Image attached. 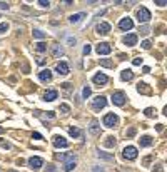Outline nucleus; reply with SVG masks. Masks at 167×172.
Masks as SVG:
<instances>
[{"label":"nucleus","mask_w":167,"mask_h":172,"mask_svg":"<svg viewBox=\"0 0 167 172\" xmlns=\"http://www.w3.org/2000/svg\"><path fill=\"white\" fill-rule=\"evenodd\" d=\"M137 19H139V22L146 24V22H149V20L152 19V17H150V12L147 10L146 7H140L139 10H137Z\"/></svg>","instance_id":"f257e3e1"},{"label":"nucleus","mask_w":167,"mask_h":172,"mask_svg":"<svg viewBox=\"0 0 167 172\" xmlns=\"http://www.w3.org/2000/svg\"><path fill=\"white\" fill-rule=\"evenodd\" d=\"M105 105H107V99L104 97V95H97V97L94 99V102H92V109H94V110L104 109Z\"/></svg>","instance_id":"f03ea898"},{"label":"nucleus","mask_w":167,"mask_h":172,"mask_svg":"<svg viewBox=\"0 0 167 172\" xmlns=\"http://www.w3.org/2000/svg\"><path fill=\"white\" fill-rule=\"evenodd\" d=\"M122 155H124V159H127V160H134L135 157H137V149H135V147H132V146H129V147H125V149H124Z\"/></svg>","instance_id":"7ed1b4c3"},{"label":"nucleus","mask_w":167,"mask_h":172,"mask_svg":"<svg viewBox=\"0 0 167 172\" xmlns=\"http://www.w3.org/2000/svg\"><path fill=\"white\" fill-rule=\"evenodd\" d=\"M42 166H44V159L42 157H30L28 159V167L33 169V171H39Z\"/></svg>","instance_id":"20e7f679"},{"label":"nucleus","mask_w":167,"mask_h":172,"mask_svg":"<svg viewBox=\"0 0 167 172\" xmlns=\"http://www.w3.org/2000/svg\"><path fill=\"white\" fill-rule=\"evenodd\" d=\"M102 122H104V126H105V127H109V129H110V127H114L115 124H117V115H115V114H112V112L107 114Z\"/></svg>","instance_id":"39448f33"},{"label":"nucleus","mask_w":167,"mask_h":172,"mask_svg":"<svg viewBox=\"0 0 167 172\" xmlns=\"http://www.w3.org/2000/svg\"><path fill=\"white\" fill-rule=\"evenodd\" d=\"M95 30H97V33H100V35H107V33L110 32V24H107V22H99V24L95 25Z\"/></svg>","instance_id":"423d86ee"},{"label":"nucleus","mask_w":167,"mask_h":172,"mask_svg":"<svg viewBox=\"0 0 167 172\" xmlns=\"http://www.w3.org/2000/svg\"><path fill=\"white\" fill-rule=\"evenodd\" d=\"M112 102L115 104V105H124V104H125V94L124 92L112 94Z\"/></svg>","instance_id":"0eeeda50"},{"label":"nucleus","mask_w":167,"mask_h":172,"mask_svg":"<svg viewBox=\"0 0 167 172\" xmlns=\"http://www.w3.org/2000/svg\"><path fill=\"white\" fill-rule=\"evenodd\" d=\"M132 27H134L132 19H129V17H125V19H120V22H119V28H120V30H130Z\"/></svg>","instance_id":"6e6552de"},{"label":"nucleus","mask_w":167,"mask_h":172,"mask_svg":"<svg viewBox=\"0 0 167 172\" xmlns=\"http://www.w3.org/2000/svg\"><path fill=\"white\" fill-rule=\"evenodd\" d=\"M95 50H97V53H99V55H107V53H110L112 47L109 45L107 42H102V44H99V45H97V49H95Z\"/></svg>","instance_id":"1a4fd4ad"},{"label":"nucleus","mask_w":167,"mask_h":172,"mask_svg":"<svg viewBox=\"0 0 167 172\" xmlns=\"http://www.w3.org/2000/svg\"><path fill=\"white\" fill-rule=\"evenodd\" d=\"M55 72L59 74V75H67V74L70 72V70H69V65H67V62H59V64L55 65Z\"/></svg>","instance_id":"9d476101"},{"label":"nucleus","mask_w":167,"mask_h":172,"mask_svg":"<svg viewBox=\"0 0 167 172\" xmlns=\"http://www.w3.org/2000/svg\"><path fill=\"white\" fill-rule=\"evenodd\" d=\"M92 80H94V84H97V85H104V84L109 82V77H107L105 74H95Z\"/></svg>","instance_id":"9b49d317"},{"label":"nucleus","mask_w":167,"mask_h":172,"mask_svg":"<svg viewBox=\"0 0 167 172\" xmlns=\"http://www.w3.org/2000/svg\"><path fill=\"white\" fill-rule=\"evenodd\" d=\"M39 79L42 80V82H50V80H52V72H50L49 69H44V70L39 72Z\"/></svg>","instance_id":"f8f14e48"},{"label":"nucleus","mask_w":167,"mask_h":172,"mask_svg":"<svg viewBox=\"0 0 167 172\" xmlns=\"http://www.w3.org/2000/svg\"><path fill=\"white\" fill-rule=\"evenodd\" d=\"M53 146L57 147H69V142H67V139H64L62 135H55L53 137Z\"/></svg>","instance_id":"ddd939ff"},{"label":"nucleus","mask_w":167,"mask_h":172,"mask_svg":"<svg viewBox=\"0 0 167 172\" xmlns=\"http://www.w3.org/2000/svg\"><path fill=\"white\" fill-rule=\"evenodd\" d=\"M124 44L129 47H134L135 44H137V35L135 33H129V35H125L124 37Z\"/></svg>","instance_id":"4468645a"},{"label":"nucleus","mask_w":167,"mask_h":172,"mask_svg":"<svg viewBox=\"0 0 167 172\" xmlns=\"http://www.w3.org/2000/svg\"><path fill=\"white\" fill-rule=\"evenodd\" d=\"M84 17H85V13H84V12L73 13V15H70V17H69V22H70V24H79V22L84 19Z\"/></svg>","instance_id":"2eb2a0df"},{"label":"nucleus","mask_w":167,"mask_h":172,"mask_svg":"<svg viewBox=\"0 0 167 172\" xmlns=\"http://www.w3.org/2000/svg\"><path fill=\"white\" fill-rule=\"evenodd\" d=\"M57 97H59L57 90H49V92H45V95H44V99H45L47 102H52V100H55Z\"/></svg>","instance_id":"dca6fc26"},{"label":"nucleus","mask_w":167,"mask_h":172,"mask_svg":"<svg viewBox=\"0 0 167 172\" xmlns=\"http://www.w3.org/2000/svg\"><path fill=\"white\" fill-rule=\"evenodd\" d=\"M132 77H134V74H132L130 69H125V70L120 72V79L122 80H132Z\"/></svg>","instance_id":"f3484780"},{"label":"nucleus","mask_w":167,"mask_h":172,"mask_svg":"<svg viewBox=\"0 0 167 172\" xmlns=\"http://www.w3.org/2000/svg\"><path fill=\"white\" fill-rule=\"evenodd\" d=\"M62 53H64V49H62L59 44H57V45H52V55L55 57V59H59Z\"/></svg>","instance_id":"a211bd4d"},{"label":"nucleus","mask_w":167,"mask_h":172,"mask_svg":"<svg viewBox=\"0 0 167 172\" xmlns=\"http://www.w3.org/2000/svg\"><path fill=\"white\" fill-rule=\"evenodd\" d=\"M139 142H140V147H149V146H152V137H149V135L140 137Z\"/></svg>","instance_id":"6ab92c4d"},{"label":"nucleus","mask_w":167,"mask_h":172,"mask_svg":"<svg viewBox=\"0 0 167 172\" xmlns=\"http://www.w3.org/2000/svg\"><path fill=\"white\" fill-rule=\"evenodd\" d=\"M57 157H59L60 160H67V162H70V160H75V155H73L72 152H70V154H59Z\"/></svg>","instance_id":"aec40b11"},{"label":"nucleus","mask_w":167,"mask_h":172,"mask_svg":"<svg viewBox=\"0 0 167 172\" xmlns=\"http://www.w3.org/2000/svg\"><path fill=\"white\" fill-rule=\"evenodd\" d=\"M137 90H139L140 94H149L150 92V89H149L147 84H144V82H139V84H137Z\"/></svg>","instance_id":"412c9836"},{"label":"nucleus","mask_w":167,"mask_h":172,"mask_svg":"<svg viewBox=\"0 0 167 172\" xmlns=\"http://www.w3.org/2000/svg\"><path fill=\"white\" fill-rule=\"evenodd\" d=\"M97 157L99 159H104V160H114V155L112 154H105V152H97Z\"/></svg>","instance_id":"4be33fe9"},{"label":"nucleus","mask_w":167,"mask_h":172,"mask_svg":"<svg viewBox=\"0 0 167 172\" xmlns=\"http://www.w3.org/2000/svg\"><path fill=\"white\" fill-rule=\"evenodd\" d=\"M32 35L35 37V39H45V32H42L40 28H33Z\"/></svg>","instance_id":"5701e85b"},{"label":"nucleus","mask_w":167,"mask_h":172,"mask_svg":"<svg viewBox=\"0 0 167 172\" xmlns=\"http://www.w3.org/2000/svg\"><path fill=\"white\" fill-rule=\"evenodd\" d=\"M35 50H37V52H47V44H45V42H39V44H35Z\"/></svg>","instance_id":"b1692460"},{"label":"nucleus","mask_w":167,"mask_h":172,"mask_svg":"<svg viewBox=\"0 0 167 172\" xmlns=\"http://www.w3.org/2000/svg\"><path fill=\"white\" fill-rule=\"evenodd\" d=\"M89 130H90V134H92V135H97V134L100 132V129H99V126H97V122H92V126L89 127Z\"/></svg>","instance_id":"393cba45"},{"label":"nucleus","mask_w":167,"mask_h":172,"mask_svg":"<svg viewBox=\"0 0 167 172\" xmlns=\"http://www.w3.org/2000/svg\"><path fill=\"white\" fill-rule=\"evenodd\" d=\"M104 146H105V147H114V146H115V137H112V135H110V137H107V139L104 140Z\"/></svg>","instance_id":"a878e982"},{"label":"nucleus","mask_w":167,"mask_h":172,"mask_svg":"<svg viewBox=\"0 0 167 172\" xmlns=\"http://www.w3.org/2000/svg\"><path fill=\"white\" fill-rule=\"evenodd\" d=\"M75 169V160H70V162H65V166H64V171L65 172H70Z\"/></svg>","instance_id":"bb28decb"},{"label":"nucleus","mask_w":167,"mask_h":172,"mask_svg":"<svg viewBox=\"0 0 167 172\" xmlns=\"http://www.w3.org/2000/svg\"><path fill=\"white\" fill-rule=\"evenodd\" d=\"M100 65L110 69V67H114V62H112V60H109V59H100Z\"/></svg>","instance_id":"cd10ccee"},{"label":"nucleus","mask_w":167,"mask_h":172,"mask_svg":"<svg viewBox=\"0 0 167 172\" xmlns=\"http://www.w3.org/2000/svg\"><path fill=\"white\" fill-rule=\"evenodd\" d=\"M69 134L72 135L73 139H75V137H80V130L77 127H70V129H69Z\"/></svg>","instance_id":"c85d7f7f"},{"label":"nucleus","mask_w":167,"mask_h":172,"mask_svg":"<svg viewBox=\"0 0 167 172\" xmlns=\"http://www.w3.org/2000/svg\"><path fill=\"white\" fill-rule=\"evenodd\" d=\"M65 42H67V45H70V47H73V45H75V42H77V39H75V37H70V35H67V39H65Z\"/></svg>","instance_id":"c756f323"},{"label":"nucleus","mask_w":167,"mask_h":172,"mask_svg":"<svg viewBox=\"0 0 167 172\" xmlns=\"http://www.w3.org/2000/svg\"><path fill=\"white\" fill-rule=\"evenodd\" d=\"M90 94H92L90 87H84V90H82V97H84V99H87V97H90Z\"/></svg>","instance_id":"7c9ffc66"},{"label":"nucleus","mask_w":167,"mask_h":172,"mask_svg":"<svg viewBox=\"0 0 167 172\" xmlns=\"http://www.w3.org/2000/svg\"><path fill=\"white\" fill-rule=\"evenodd\" d=\"M7 30H8V24H7V22H2V24H0V35L5 33Z\"/></svg>","instance_id":"2f4dec72"},{"label":"nucleus","mask_w":167,"mask_h":172,"mask_svg":"<svg viewBox=\"0 0 167 172\" xmlns=\"http://www.w3.org/2000/svg\"><path fill=\"white\" fill-rule=\"evenodd\" d=\"M0 147H3V149H12L10 142H5V140H0Z\"/></svg>","instance_id":"473e14b6"},{"label":"nucleus","mask_w":167,"mask_h":172,"mask_svg":"<svg viewBox=\"0 0 167 172\" xmlns=\"http://www.w3.org/2000/svg\"><path fill=\"white\" fill-rule=\"evenodd\" d=\"M60 110L64 114H67V112H70V107L67 105V104H62V105H60Z\"/></svg>","instance_id":"72a5a7b5"},{"label":"nucleus","mask_w":167,"mask_h":172,"mask_svg":"<svg viewBox=\"0 0 167 172\" xmlns=\"http://www.w3.org/2000/svg\"><path fill=\"white\" fill-rule=\"evenodd\" d=\"M139 32L142 33V35H147V33H149V27H147V25H142Z\"/></svg>","instance_id":"f704fd0d"},{"label":"nucleus","mask_w":167,"mask_h":172,"mask_svg":"<svg viewBox=\"0 0 167 172\" xmlns=\"http://www.w3.org/2000/svg\"><path fill=\"white\" fill-rule=\"evenodd\" d=\"M146 115L147 117H152V115H155V110L154 109H146Z\"/></svg>","instance_id":"c9c22d12"},{"label":"nucleus","mask_w":167,"mask_h":172,"mask_svg":"<svg viewBox=\"0 0 167 172\" xmlns=\"http://www.w3.org/2000/svg\"><path fill=\"white\" fill-rule=\"evenodd\" d=\"M134 135H135V129H134V127H130V129L127 130V137H134Z\"/></svg>","instance_id":"e433bc0d"},{"label":"nucleus","mask_w":167,"mask_h":172,"mask_svg":"<svg viewBox=\"0 0 167 172\" xmlns=\"http://www.w3.org/2000/svg\"><path fill=\"white\" fill-rule=\"evenodd\" d=\"M132 64L134 65H142V59H140V57H135V59L132 60Z\"/></svg>","instance_id":"4c0bfd02"},{"label":"nucleus","mask_w":167,"mask_h":172,"mask_svg":"<svg viewBox=\"0 0 167 172\" xmlns=\"http://www.w3.org/2000/svg\"><path fill=\"white\" fill-rule=\"evenodd\" d=\"M0 10H8V3L7 2H0Z\"/></svg>","instance_id":"58836bf2"},{"label":"nucleus","mask_w":167,"mask_h":172,"mask_svg":"<svg viewBox=\"0 0 167 172\" xmlns=\"http://www.w3.org/2000/svg\"><path fill=\"white\" fill-rule=\"evenodd\" d=\"M142 49H150V42H149V40H144V42H142Z\"/></svg>","instance_id":"ea45409f"},{"label":"nucleus","mask_w":167,"mask_h":172,"mask_svg":"<svg viewBox=\"0 0 167 172\" xmlns=\"http://www.w3.org/2000/svg\"><path fill=\"white\" fill-rule=\"evenodd\" d=\"M39 5H40V7H49V5H50V2H45V0H40V2H39Z\"/></svg>","instance_id":"a19ab883"},{"label":"nucleus","mask_w":167,"mask_h":172,"mask_svg":"<svg viewBox=\"0 0 167 172\" xmlns=\"http://www.w3.org/2000/svg\"><path fill=\"white\" fill-rule=\"evenodd\" d=\"M32 137H33L35 140H40V139H42V135H40L39 132H33V134H32Z\"/></svg>","instance_id":"79ce46f5"},{"label":"nucleus","mask_w":167,"mask_h":172,"mask_svg":"<svg viewBox=\"0 0 167 172\" xmlns=\"http://www.w3.org/2000/svg\"><path fill=\"white\" fill-rule=\"evenodd\" d=\"M162 169H164V167H162V164H159V166H155V169H154L152 172H162Z\"/></svg>","instance_id":"37998d69"},{"label":"nucleus","mask_w":167,"mask_h":172,"mask_svg":"<svg viewBox=\"0 0 167 172\" xmlns=\"http://www.w3.org/2000/svg\"><path fill=\"white\" fill-rule=\"evenodd\" d=\"M166 3H167L166 0H157V2H155V5H160V7H164Z\"/></svg>","instance_id":"c03bdc74"},{"label":"nucleus","mask_w":167,"mask_h":172,"mask_svg":"<svg viewBox=\"0 0 167 172\" xmlns=\"http://www.w3.org/2000/svg\"><path fill=\"white\" fill-rule=\"evenodd\" d=\"M84 53H85V55H89V53H90V45H85V47H84Z\"/></svg>","instance_id":"a18cd8bd"},{"label":"nucleus","mask_w":167,"mask_h":172,"mask_svg":"<svg viewBox=\"0 0 167 172\" xmlns=\"http://www.w3.org/2000/svg\"><path fill=\"white\" fill-rule=\"evenodd\" d=\"M92 172H104V167H92Z\"/></svg>","instance_id":"49530a36"},{"label":"nucleus","mask_w":167,"mask_h":172,"mask_svg":"<svg viewBox=\"0 0 167 172\" xmlns=\"http://www.w3.org/2000/svg\"><path fill=\"white\" fill-rule=\"evenodd\" d=\"M0 134H3V127H0Z\"/></svg>","instance_id":"de8ad7c7"},{"label":"nucleus","mask_w":167,"mask_h":172,"mask_svg":"<svg viewBox=\"0 0 167 172\" xmlns=\"http://www.w3.org/2000/svg\"><path fill=\"white\" fill-rule=\"evenodd\" d=\"M8 172H17V171H8Z\"/></svg>","instance_id":"09e8293b"}]
</instances>
